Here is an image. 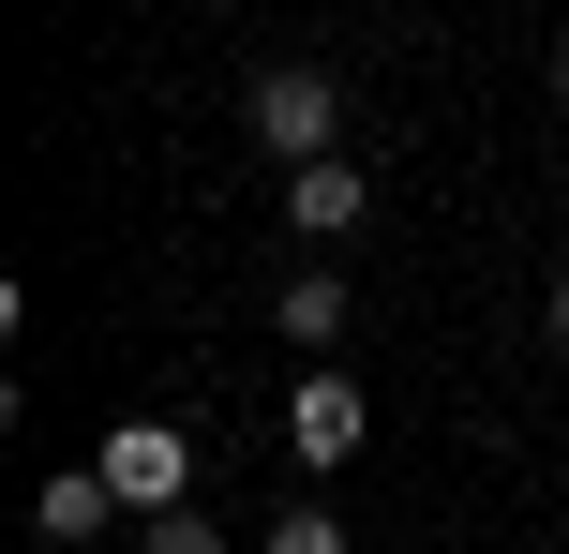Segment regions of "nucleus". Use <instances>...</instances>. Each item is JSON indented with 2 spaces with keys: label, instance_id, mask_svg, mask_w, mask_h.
<instances>
[{
  "label": "nucleus",
  "instance_id": "obj_3",
  "mask_svg": "<svg viewBox=\"0 0 569 554\" xmlns=\"http://www.w3.org/2000/svg\"><path fill=\"white\" fill-rule=\"evenodd\" d=\"M360 435H375V405H360V390L330 375V360H315V375L284 390V450H300V465H345Z\"/></svg>",
  "mask_w": 569,
  "mask_h": 554
},
{
  "label": "nucleus",
  "instance_id": "obj_9",
  "mask_svg": "<svg viewBox=\"0 0 569 554\" xmlns=\"http://www.w3.org/2000/svg\"><path fill=\"white\" fill-rule=\"evenodd\" d=\"M555 345H569V285H555Z\"/></svg>",
  "mask_w": 569,
  "mask_h": 554
},
{
  "label": "nucleus",
  "instance_id": "obj_1",
  "mask_svg": "<svg viewBox=\"0 0 569 554\" xmlns=\"http://www.w3.org/2000/svg\"><path fill=\"white\" fill-rule=\"evenodd\" d=\"M330 135H345V90L315 75V60H270V75H256V150H284V165H330Z\"/></svg>",
  "mask_w": 569,
  "mask_h": 554
},
{
  "label": "nucleus",
  "instance_id": "obj_7",
  "mask_svg": "<svg viewBox=\"0 0 569 554\" xmlns=\"http://www.w3.org/2000/svg\"><path fill=\"white\" fill-rule=\"evenodd\" d=\"M256 554H345V525H330V510H270V540Z\"/></svg>",
  "mask_w": 569,
  "mask_h": 554
},
{
  "label": "nucleus",
  "instance_id": "obj_10",
  "mask_svg": "<svg viewBox=\"0 0 569 554\" xmlns=\"http://www.w3.org/2000/svg\"><path fill=\"white\" fill-rule=\"evenodd\" d=\"M555 90H569V46H555Z\"/></svg>",
  "mask_w": 569,
  "mask_h": 554
},
{
  "label": "nucleus",
  "instance_id": "obj_2",
  "mask_svg": "<svg viewBox=\"0 0 569 554\" xmlns=\"http://www.w3.org/2000/svg\"><path fill=\"white\" fill-rule=\"evenodd\" d=\"M90 465H106V495H120V510H150V525H166V510L196 495V450H180V420H120V435L90 450Z\"/></svg>",
  "mask_w": 569,
  "mask_h": 554
},
{
  "label": "nucleus",
  "instance_id": "obj_8",
  "mask_svg": "<svg viewBox=\"0 0 569 554\" xmlns=\"http://www.w3.org/2000/svg\"><path fill=\"white\" fill-rule=\"evenodd\" d=\"M136 554H226V525H196V510H166V525H150Z\"/></svg>",
  "mask_w": 569,
  "mask_h": 554
},
{
  "label": "nucleus",
  "instance_id": "obj_5",
  "mask_svg": "<svg viewBox=\"0 0 569 554\" xmlns=\"http://www.w3.org/2000/svg\"><path fill=\"white\" fill-rule=\"evenodd\" d=\"M106 510H120V495H106V465H60L30 525H46V540H90V525H106Z\"/></svg>",
  "mask_w": 569,
  "mask_h": 554
},
{
  "label": "nucleus",
  "instance_id": "obj_4",
  "mask_svg": "<svg viewBox=\"0 0 569 554\" xmlns=\"http://www.w3.org/2000/svg\"><path fill=\"white\" fill-rule=\"evenodd\" d=\"M360 195H375V180L345 165V150H330V165H284V210H300V240H345V225H360Z\"/></svg>",
  "mask_w": 569,
  "mask_h": 554
},
{
  "label": "nucleus",
  "instance_id": "obj_6",
  "mask_svg": "<svg viewBox=\"0 0 569 554\" xmlns=\"http://www.w3.org/2000/svg\"><path fill=\"white\" fill-rule=\"evenodd\" d=\"M284 330H300V345H330V330H345V285H330V270H315V285H284Z\"/></svg>",
  "mask_w": 569,
  "mask_h": 554
}]
</instances>
